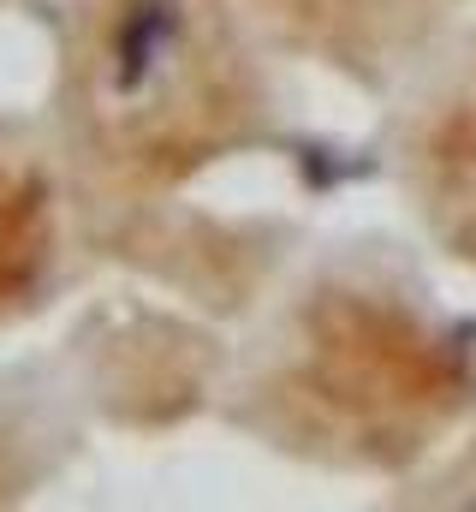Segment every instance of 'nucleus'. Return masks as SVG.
<instances>
[{"label": "nucleus", "mask_w": 476, "mask_h": 512, "mask_svg": "<svg viewBox=\"0 0 476 512\" xmlns=\"http://www.w3.org/2000/svg\"><path fill=\"white\" fill-rule=\"evenodd\" d=\"M268 120L233 0H78L66 30V126L84 179L155 203L244 149Z\"/></svg>", "instance_id": "f257e3e1"}, {"label": "nucleus", "mask_w": 476, "mask_h": 512, "mask_svg": "<svg viewBox=\"0 0 476 512\" xmlns=\"http://www.w3.org/2000/svg\"><path fill=\"white\" fill-rule=\"evenodd\" d=\"M476 399L459 340L405 292L322 280L256 376L250 423L328 465L393 471L423 459Z\"/></svg>", "instance_id": "f03ea898"}, {"label": "nucleus", "mask_w": 476, "mask_h": 512, "mask_svg": "<svg viewBox=\"0 0 476 512\" xmlns=\"http://www.w3.org/2000/svg\"><path fill=\"white\" fill-rule=\"evenodd\" d=\"M405 185L423 227L459 262H476V48L423 102L405 137Z\"/></svg>", "instance_id": "7ed1b4c3"}, {"label": "nucleus", "mask_w": 476, "mask_h": 512, "mask_svg": "<svg viewBox=\"0 0 476 512\" xmlns=\"http://www.w3.org/2000/svg\"><path fill=\"white\" fill-rule=\"evenodd\" d=\"M262 18L304 54L381 78L405 54H417L465 0H256Z\"/></svg>", "instance_id": "20e7f679"}, {"label": "nucleus", "mask_w": 476, "mask_h": 512, "mask_svg": "<svg viewBox=\"0 0 476 512\" xmlns=\"http://www.w3.org/2000/svg\"><path fill=\"white\" fill-rule=\"evenodd\" d=\"M54 179L48 167L0 131V328L24 316L54 274Z\"/></svg>", "instance_id": "39448f33"}]
</instances>
